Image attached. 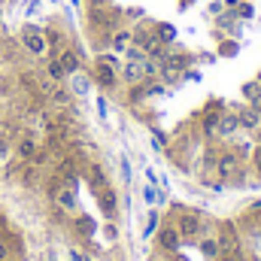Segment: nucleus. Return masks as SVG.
<instances>
[{
	"mask_svg": "<svg viewBox=\"0 0 261 261\" xmlns=\"http://www.w3.org/2000/svg\"><path fill=\"white\" fill-rule=\"evenodd\" d=\"M197 249H200V255H203V258H219V240H216V234H213V237H200V240H197Z\"/></svg>",
	"mask_w": 261,
	"mask_h": 261,
	"instance_id": "obj_21",
	"label": "nucleus"
},
{
	"mask_svg": "<svg viewBox=\"0 0 261 261\" xmlns=\"http://www.w3.org/2000/svg\"><path fill=\"white\" fill-rule=\"evenodd\" d=\"M216 179L219 182H234V176L243 170V158L237 155V149H222L216 155Z\"/></svg>",
	"mask_w": 261,
	"mask_h": 261,
	"instance_id": "obj_2",
	"label": "nucleus"
},
{
	"mask_svg": "<svg viewBox=\"0 0 261 261\" xmlns=\"http://www.w3.org/2000/svg\"><path fill=\"white\" fill-rule=\"evenodd\" d=\"M107 237H110V240H116V237H119V231H116V225H113V222L107 225Z\"/></svg>",
	"mask_w": 261,
	"mask_h": 261,
	"instance_id": "obj_33",
	"label": "nucleus"
},
{
	"mask_svg": "<svg viewBox=\"0 0 261 261\" xmlns=\"http://www.w3.org/2000/svg\"><path fill=\"white\" fill-rule=\"evenodd\" d=\"M85 18H88V31L91 34H100V31H107V34H113L119 24H122V18H125V9L122 6H103V9H85Z\"/></svg>",
	"mask_w": 261,
	"mask_h": 261,
	"instance_id": "obj_1",
	"label": "nucleus"
},
{
	"mask_svg": "<svg viewBox=\"0 0 261 261\" xmlns=\"http://www.w3.org/2000/svg\"><path fill=\"white\" fill-rule=\"evenodd\" d=\"M46 31V46H49V58H58V52L67 46V34L58 28H43Z\"/></svg>",
	"mask_w": 261,
	"mask_h": 261,
	"instance_id": "obj_16",
	"label": "nucleus"
},
{
	"mask_svg": "<svg viewBox=\"0 0 261 261\" xmlns=\"http://www.w3.org/2000/svg\"><path fill=\"white\" fill-rule=\"evenodd\" d=\"M52 200H55V206L64 210V213H73V210H76V192H73V186H58V189L52 192Z\"/></svg>",
	"mask_w": 261,
	"mask_h": 261,
	"instance_id": "obj_14",
	"label": "nucleus"
},
{
	"mask_svg": "<svg viewBox=\"0 0 261 261\" xmlns=\"http://www.w3.org/2000/svg\"><path fill=\"white\" fill-rule=\"evenodd\" d=\"M130 40H134V28L128 24H119L113 34H110V52H116V55H125L130 46Z\"/></svg>",
	"mask_w": 261,
	"mask_h": 261,
	"instance_id": "obj_8",
	"label": "nucleus"
},
{
	"mask_svg": "<svg viewBox=\"0 0 261 261\" xmlns=\"http://www.w3.org/2000/svg\"><path fill=\"white\" fill-rule=\"evenodd\" d=\"M155 243H158V249L167 252V255H176V252L182 249V237H179V231H176L173 222H164V225L155 231Z\"/></svg>",
	"mask_w": 261,
	"mask_h": 261,
	"instance_id": "obj_5",
	"label": "nucleus"
},
{
	"mask_svg": "<svg viewBox=\"0 0 261 261\" xmlns=\"http://www.w3.org/2000/svg\"><path fill=\"white\" fill-rule=\"evenodd\" d=\"M97 203H100L103 216L113 222V219H116V210H119V195H116V189H113V186H107L103 192H97Z\"/></svg>",
	"mask_w": 261,
	"mask_h": 261,
	"instance_id": "obj_13",
	"label": "nucleus"
},
{
	"mask_svg": "<svg viewBox=\"0 0 261 261\" xmlns=\"http://www.w3.org/2000/svg\"><path fill=\"white\" fill-rule=\"evenodd\" d=\"M237 122H240V130H246V134H255L261 128V116L246 103V107H237Z\"/></svg>",
	"mask_w": 261,
	"mask_h": 261,
	"instance_id": "obj_12",
	"label": "nucleus"
},
{
	"mask_svg": "<svg viewBox=\"0 0 261 261\" xmlns=\"http://www.w3.org/2000/svg\"><path fill=\"white\" fill-rule=\"evenodd\" d=\"M116 0H85V9H103V6H113Z\"/></svg>",
	"mask_w": 261,
	"mask_h": 261,
	"instance_id": "obj_31",
	"label": "nucleus"
},
{
	"mask_svg": "<svg viewBox=\"0 0 261 261\" xmlns=\"http://www.w3.org/2000/svg\"><path fill=\"white\" fill-rule=\"evenodd\" d=\"M18 43H21L34 58H40V55L49 52V46H46V31L37 28V24H24V28L18 31Z\"/></svg>",
	"mask_w": 261,
	"mask_h": 261,
	"instance_id": "obj_3",
	"label": "nucleus"
},
{
	"mask_svg": "<svg viewBox=\"0 0 261 261\" xmlns=\"http://www.w3.org/2000/svg\"><path fill=\"white\" fill-rule=\"evenodd\" d=\"M46 73H49L52 82H64L67 79V73H64V67L58 64V58H49V61H46Z\"/></svg>",
	"mask_w": 261,
	"mask_h": 261,
	"instance_id": "obj_25",
	"label": "nucleus"
},
{
	"mask_svg": "<svg viewBox=\"0 0 261 261\" xmlns=\"http://www.w3.org/2000/svg\"><path fill=\"white\" fill-rule=\"evenodd\" d=\"M152 34H155V40H158L161 46H173V43H176V28H173V24H167V21L152 24Z\"/></svg>",
	"mask_w": 261,
	"mask_h": 261,
	"instance_id": "obj_17",
	"label": "nucleus"
},
{
	"mask_svg": "<svg viewBox=\"0 0 261 261\" xmlns=\"http://www.w3.org/2000/svg\"><path fill=\"white\" fill-rule=\"evenodd\" d=\"M216 261H225V258H216Z\"/></svg>",
	"mask_w": 261,
	"mask_h": 261,
	"instance_id": "obj_40",
	"label": "nucleus"
},
{
	"mask_svg": "<svg viewBox=\"0 0 261 261\" xmlns=\"http://www.w3.org/2000/svg\"><path fill=\"white\" fill-rule=\"evenodd\" d=\"M37 149H40L37 137H34V134H21V137H18V143H15V158L28 164V161L37 155Z\"/></svg>",
	"mask_w": 261,
	"mask_h": 261,
	"instance_id": "obj_11",
	"label": "nucleus"
},
{
	"mask_svg": "<svg viewBox=\"0 0 261 261\" xmlns=\"http://www.w3.org/2000/svg\"><path fill=\"white\" fill-rule=\"evenodd\" d=\"M85 176H88V186H91V192L97 195V192H103L107 186H110V179H107V173H103V167L97 164V161H91L88 167H85Z\"/></svg>",
	"mask_w": 261,
	"mask_h": 261,
	"instance_id": "obj_15",
	"label": "nucleus"
},
{
	"mask_svg": "<svg viewBox=\"0 0 261 261\" xmlns=\"http://www.w3.org/2000/svg\"><path fill=\"white\" fill-rule=\"evenodd\" d=\"M0 21H3V9H0Z\"/></svg>",
	"mask_w": 261,
	"mask_h": 261,
	"instance_id": "obj_38",
	"label": "nucleus"
},
{
	"mask_svg": "<svg viewBox=\"0 0 261 261\" xmlns=\"http://www.w3.org/2000/svg\"><path fill=\"white\" fill-rule=\"evenodd\" d=\"M91 82H94V85H100L103 91H113V88L119 85V70H113L110 64H103V61H97V58H94V67H91Z\"/></svg>",
	"mask_w": 261,
	"mask_h": 261,
	"instance_id": "obj_7",
	"label": "nucleus"
},
{
	"mask_svg": "<svg viewBox=\"0 0 261 261\" xmlns=\"http://www.w3.org/2000/svg\"><path fill=\"white\" fill-rule=\"evenodd\" d=\"M76 231H79L82 237H91V234H94V222H91L88 216H79V219H76Z\"/></svg>",
	"mask_w": 261,
	"mask_h": 261,
	"instance_id": "obj_27",
	"label": "nucleus"
},
{
	"mask_svg": "<svg viewBox=\"0 0 261 261\" xmlns=\"http://www.w3.org/2000/svg\"><path fill=\"white\" fill-rule=\"evenodd\" d=\"M258 82H261V73H258Z\"/></svg>",
	"mask_w": 261,
	"mask_h": 261,
	"instance_id": "obj_39",
	"label": "nucleus"
},
{
	"mask_svg": "<svg viewBox=\"0 0 261 261\" xmlns=\"http://www.w3.org/2000/svg\"><path fill=\"white\" fill-rule=\"evenodd\" d=\"M176 231H179V237H182V243H197L200 240V234H203V225H200V216L197 213H189V210H182L179 216H176Z\"/></svg>",
	"mask_w": 261,
	"mask_h": 261,
	"instance_id": "obj_4",
	"label": "nucleus"
},
{
	"mask_svg": "<svg viewBox=\"0 0 261 261\" xmlns=\"http://www.w3.org/2000/svg\"><path fill=\"white\" fill-rule=\"evenodd\" d=\"M237 261H261V258H258V255H249V252H243Z\"/></svg>",
	"mask_w": 261,
	"mask_h": 261,
	"instance_id": "obj_36",
	"label": "nucleus"
},
{
	"mask_svg": "<svg viewBox=\"0 0 261 261\" xmlns=\"http://www.w3.org/2000/svg\"><path fill=\"white\" fill-rule=\"evenodd\" d=\"M149 97V88H146V79L143 82H134V85H128V103L130 107H137V103H143Z\"/></svg>",
	"mask_w": 261,
	"mask_h": 261,
	"instance_id": "obj_22",
	"label": "nucleus"
},
{
	"mask_svg": "<svg viewBox=\"0 0 261 261\" xmlns=\"http://www.w3.org/2000/svg\"><path fill=\"white\" fill-rule=\"evenodd\" d=\"M58 64L64 67V73H67V76L79 73V70H82V52H79L76 46H64V49L58 52Z\"/></svg>",
	"mask_w": 261,
	"mask_h": 261,
	"instance_id": "obj_10",
	"label": "nucleus"
},
{
	"mask_svg": "<svg viewBox=\"0 0 261 261\" xmlns=\"http://www.w3.org/2000/svg\"><path fill=\"white\" fill-rule=\"evenodd\" d=\"M249 107H252V110H255V113L261 116V94H258V97H252V100H249Z\"/></svg>",
	"mask_w": 261,
	"mask_h": 261,
	"instance_id": "obj_34",
	"label": "nucleus"
},
{
	"mask_svg": "<svg viewBox=\"0 0 261 261\" xmlns=\"http://www.w3.org/2000/svg\"><path fill=\"white\" fill-rule=\"evenodd\" d=\"M67 79H70L73 94H85V91H88V85H91V76H85L82 70H79V73H73V76H67Z\"/></svg>",
	"mask_w": 261,
	"mask_h": 261,
	"instance_id": "obj_23",
	"label": "nucleus"
},
{
	"mask_svg": "<svg viewBox=\"0 0 261 261\" xmlns=\"http://www.w3.org/2000/svg\"><path fill=\"white\" fill-rule=\"evenodd\" d=\"M249 158H252V170H255V176L261 179V146L252 149V155H249Z\"/></svg>",
	"mask_w": 261,
	"mask_h": 261,
	"instance_id": "obj_29",
	"label": "nucleus"
},
{
	"mask_svg": "<svg viewBox=\"0 0 261 261\" xmlns=\"http://www.w3.org/2000/svg\"><path fill=\"white\" fill-rule=\"evenodd\" d=\"M222 110H225V103H222V100H210V103H206V110H200V134H203V140H216Z\"/></svg>",
	"mask_w": 261,
	"mask_h": 261,
	"instance_id": "obj_6",
	"label": "nucleus"
},
{
	"mask_svg": "<svg viewBox=\"0 0 261 261\" xmlns=\"http://www.w3.org/2000/svg\"><path fill=\"white\" fill-rule=\"evenodd\" d=\"M240 94H243V97H246V103H249L252 97H258V94H261V82H258V79L243 82V85H240Z\"/></svg>",
	"mask_w": 261,
	"mask_h": 261,
	"instance_id": "obj_26",
	"label": "nucleus"
},
{
	"mask_svg": "<svg viewBox=\"0 0 261 261\" xmlns=\"http://www.w3.org/2000/svg\"><path fill=\"white\" fill-rule=\"evenodd\" d=\"M237 130H240V122H237V110H222L216 137H219V140H231V137H237Z\"/></svg>",
	"mask_w": 261,
	"mask_h": 261,
	"instance_id": "obj_9",
	"label": "nucleus"
},
{
	"mask_svg": "<svg viewBox=\"0 0 261 261\" xmlns=\"http://www.w3.org/2000/svg\"><path fill=\"white\" fill-rule=\"evenodd\" d=\"M158 231V213H149V219H146V228H143V237H152Z\"/></svg>",
	"mask_w": 261,
	"mask_h": 261,
	"instance_id": "obj_28",
	"label": "nucleus"
},
{
	"mask_svg": "<svg viewBox=\"0 0 261 261\" xmlns=\"http://www.w3.org/2000/svg\"><path fill=\"white\" fill-rule=\"evenodd\" d=\"M219 46H216V58H234V55H240V40H234V37H222V40H216Z\"/></svg>",
	"mask_w": 261,
	"mask_h": 261,
	"instance_id": "obj_20",
	"label": "nucleus"
},
{
	"mask_svg": "<svg viewBox=\"0 0 261 261\" xmlns=\"http://www.w3.org/2000/svg\"><path fill=\"white\" fill-rule=\"evenodd\" d=\"M9 258H12V246H9V240L0 237V261H9Z\"/></svg>",
	"mask_w": 261,
	"mask_h": 261,
	"instance_id": "obj_30",
	"label": "nucleus"
},
{
	"mask_svg": "<svg viewBox=\"0 0 261 261\" xmlns=\"http://www.w3.org/2000/svg\"><path fill=\"white\" fill-rule=\"evenodd\" d=\"M119 79H125L128 85L143 82V79H146V76H143V61H125V64H122V73H119Z\"/></svg>",
	"mask_w": 261,
	"mask_h": 261,
	"instance_id": "obj_19",
	"label": "nucleus"
},
{
	"mask_svg": "<svg viewBox=\"0 0 261 261\" xmlns=\"http://www.w3.org/2000/svg\"><path fill=\"white\" fill-rule=\"evenodd\" d=\"M155 43H158V40H155L152 28H134V40H130V46H137V49L149 52V49H152Z\"/></svg>",
	"mask_w": 261,
	"mask_h": 261,
	"instance_id": "obj_18",
	"label": "nucleus"
},
{
	"mask_svg": "<svg viewBox=\"0 0 261 261\" xmlns=\"http://www.w3.org/2000/svg\"><path fill=\"white\" fill-rule=\"evenodd\" d=\"M125 12H128V18H143V15H146L143 9H125Z\"/></svg>",
	"mask_w": 261,
	"mask_h": 261,
	"instance_id": "obj_35",
	"label": "nucleus"
},
{
	"mask_svg": "<svg viewBox=\"0 0 261 261\" xmlns=\"http://www.w3.org/2000/svg\"><path fill=\"white\" fill-rule=\"evenodd\" d=\"M234 15H237V21H249V18L255 15V6H252L249 0H237V6H234Z\"/></svg>",
	"mask_w": 261,
	"mask_h": 261,
	"instance_id": "obj_24",
	"label": "nucleus"
},
{
	"mask_svg": "<svg viewBox=\"0 0 261 261\" xmlns=\"http://www.w3.org/2000/svg\"><path fill=\"white\" fill-rule=\"evenodd\" d=\"M192 3H195V0H179V9H189Z\"/></svg>",
	"mask_w": 261,
	"mask_h": 261,
	"instance_id": "obj_37",
	"label": "nucleus"
},
{
	"mask_svg": "<svg viewBox=\"0 0 261 261\" xmlns=\"http://www.w3.org/2000/svg\"><path fill=\"white\" fill-rule=\"evenodd\" d=\"M222 9H225V3H219V0H216V3H213V6H210V15H219V12H222Z\"/></svg>",
	"mask_w": 261,
	"mask_h": 261,
	"instance_id": "obj_32",
	"label": "nucleus"
}]
</instances>
